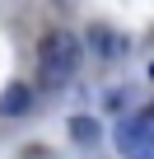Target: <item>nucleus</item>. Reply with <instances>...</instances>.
<instances>
[{
    "label": "nucleus",
    "instance_id": "obj_1",
    "mask_svg": "<svg viewBox=\"0 0 154 159\" xmlns=\"http://www.w3.org/2000/svg\"><path fill=\"white\" fill-rule=\"evenodd\" d=\"M75 70H80V38L65 33V28H51L37 42V75L47 84H65Z\"/></svg>",
    "mask_w": 154,
    "mask_h": 159
},
{
    "label": "nucleus",
    "instance_id": "obj_2",
    "mask_svg": "<svg viewBox=\"0 0 154 159\" xmlns=\"http://www.w3.org/2000/svg\"><path fill=\"white\" fill-rule=\"evenodd\" d=\"M112 140H117V150L126 159H154V126H149V117H121Z\"/></svg>",
    "mask_w": 154,
    "mask_h": 159
},
{
    "label": "nucleus",
    "instance_id": "obj_3",
    "mask_svg": "<svg viewBox=\"0 0 154 159\" xmlns=\"http://www.w3.org/2000/svg\"><path fill=\"white\" fill-rule=\"evenodd\" d=\"M28 103H33L28 84H5V94H0V117H24Z\"/></svg>",
    "mask_w": 154,
    "mask_h": 159
},
{
    "label": "nucleus",
    "instance_id": "obj_4",
    "mask_svg": "<svg viewBox=\"0 0 154 159\" xmlns=\"http://www.w3.org/2000/svg\"><path fill=\"white\" fill-rule=\"evenodd\" d=\"M89 47L103 52V56H121V52H126V42H121L112 28H89Z\"/></svg>",
    "mask_w": 154,
    "mask_h": 159
},
{
    "label": "nucleus",
    "instance_id": "obj_5",
    "mask_svg": "<svg viewBox=\"0 0 154 159\" xmlns=\"http://www.w3.org/2000/svg\"><path fill=\"white\" fill-rule=\"evenodd\" d=\"M70 136L80 145H98V122L94 117H70Z\"/></svg>",
    "mask_w": 154,
    "mask_h": 159
},
{
    "label": "nucleus",
    "instance_id": "obj_6",
    "mask_svg": "<svg viewBox=\"0 0 154 159\" xmlns=\"http://www.w3.org/2000/svg\"><path fill=\"white\" fill-rule=\"evenodd\" d=\"M149 80H154V61H149Z\"/></svg>",
    "mask_w": 154,
    "mask_h": 159
}]
</instances>
